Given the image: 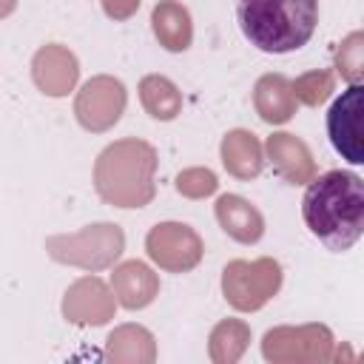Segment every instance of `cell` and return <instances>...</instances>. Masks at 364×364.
I'll use <instances>...</instances> for the list:
<instances>
[{"label": "cell", "mask_w": 364, "mask_h": 364, "mask_svg": "<svg viewBox=\"0 0 364 364\" xmlns=\"http://www.w3.org/2000/svg\"><path fill=\"white\" fill-rule=\"evenodd\" d=\"M361 105L364 85L350 82L327 111V134L333 148L350 165H364V142H361Z\"/></svg>", "instance_id": "obj_3"}, {"label": "cell", "mask_w": 364, "mask_h": 364, "mask_svg": "<svg viewBox=\"0 0 364 364\" xmlns=\"http://www.w3.org/2000/svg\"><path fill=\"white\" fill-rule=\"evenodd\" d=\"M245 40L264 54L301 48L318 23V0H236Z\"/></svg>", "instance_id": "obj_2"}, {"label": "cell", "mask_w": 364, "mask_h": 364, "mask_svg": "<svg viewBox=\"0 0 364 364\" xmlns=\"http://www.w3.org/2000/svg\"><path fill=\"white\" fill-rule=\"evenodd\" d=\"M301 216L327 250H350L364 233V179L350 171L321 173L304 191Z\"/></svg>", "instance_id": "obj_1"}]
</instances>
